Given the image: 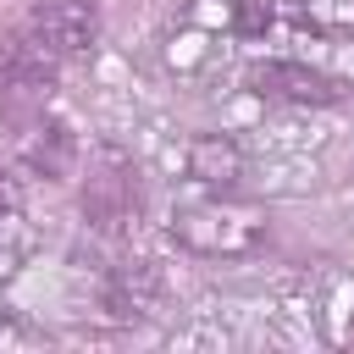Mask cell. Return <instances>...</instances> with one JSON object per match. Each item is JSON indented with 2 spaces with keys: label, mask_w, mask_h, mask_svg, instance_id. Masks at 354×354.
<instances>
[{
  "label": "cell",
  "mask_w": 354,
  "mask_h": 354,
  "mask_svg": "<svg viewBox=\"0 0 354 354\" xmlns=\"http://www.w3.org/2000/svg\"><path fill=\"white\" fill-rule=\"evenodd\" d=\"M266 210L260 205H238V199H205V205H183L171 210V238L188 254L205 260H243L266 243Z\"/></svg>",
  "instance_id": "6da1fadb"
},
{
  "label": "cell",
  "mask_w": 354,
  "mask_h": 354,
  "mask_svg": "<svg viewBox=\"0 0 354 354\" xmlns=\"http://www.w3.org/2000/svg\"><path fill=\"white\" fill-rule=\"evenodd\" d=\"M28 33L61 61L88 55L94 39H100V6L94 0H39L33 17H28Z\"/></svg>",
  "instance_id": "7a4b0ae2"
},
{
  "label": "cell",
  "mask_w": 354,
  "mask_h": 354,
  "mask_svg": "<svg viewBox=\"0 0 354 354\" xmlns=\"http://www.w3.org/2000/svg\"><path fill=\"white\" fill-rule=\"evenodd\" d=\"M254 88L266 100H288V105H337L343 100V83L326 77L321 66H310V61H260Z\"/></svg>",
  "instance_id": "3957f363"
},
{
  "label": "cell",
  "mask_w": 354,
  "mask_h": 354,
  "mask_svg": "<svg viewBox=\"0 0 354 354\" xmlns=\"http://www.w3.org/2000/svg\"><path fill=\"white\" fill-rule=\"evenodd\" d=\"M133 210H138V177H133L122 160L94 166V171H88V183H83V216H88L94 227L116 232V227H127V221H133Z\"/></svg>",
  "instance_id": "277c9868"
},
{
  "label": "cell",
  "mask_w": 354,
  "mask_h": 354,
  "mask_svg": "<svg viewBox=\"0 0 354 354\" xmlns=\"http://www.w3.org/2000/svg\"><path fill=\"white\" fill-rule=\"evenodd\" d=\"M188 177L216 188V194H232L243 183V149L227 138V133H199L188 144Z\"/></svg>",
  "instance_id": "5b68a950"
},
{
  "label": "cell",
  "mask_w": 354,
  "mask_h": 354,
  "mask_svg": "<svg viewBox=\"0 0 354 354\" xmlns=\"http://www.w3.org/2000/svg\"><path fill=\"white\" fill-rule=\"evenodd\" d=\"M22 160H28L33 171L55 177V183L72 177V171H77V138H72V127L55 122V116H50V122L39 116V122L22 133Z\"/></svg>",
  "instance_id": "8992f818"
},
{
  "label": "cell",
  "mask_w": 354,
  "mask_h": 354,
  "mask_svg": "<svg viewBox=\"0 0 354 354\" xmlns=\"http://www.w3.org/2000/svg\"><path fill=\"white\" fill-rule=\"evenodd\" d=\"M149 288H155V282H149V271H144V266H133V271H122V277L111 282V293H105V299H111V310H116V315H144V310H149Z\"/></svg>",
  "instance_id": "52a82bcc"
},
{
  "label": "cell",
  "mask_w": 354,
  "mask_h": 354,
  "mask_svg": "<svg viewBox=\"0 0 354 354\" xmlns=\"http://www.w3.org/2000/svg\"><path fill=\"white\" fill-rule=\"evenodd\" d=\"M277 22V0H232V33L238 39H266Z\"/></svg>",
  "instance_id": "ba28073f"
},
{
  "label": "cell",
  "mask_w": 354,
  "mask_h": 354,
  "mask_svg": "<svg viewBox=\"0 0 354 354\" xmlns=\"http://www.w3.org/2000/svg\"><path fill=\"white\" fill-rule=\"evenodd\" d=\"M17 205H22V188L0 171V216H17Z\"/></svg>",
  "instance_id": "9c48e42d"
}]
</instances>
